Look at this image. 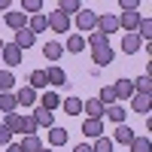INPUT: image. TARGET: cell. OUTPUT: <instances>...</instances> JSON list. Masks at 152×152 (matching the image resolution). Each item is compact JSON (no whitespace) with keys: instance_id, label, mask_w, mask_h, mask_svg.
Listing matches in <instances>:
<instances>
[{"instance_id":"cell-24","label":"cell","mask_w":152,"mask_h":152,"mask_svg":"<svg viewBox=\"0 0 152 152\" xmlns=\"http://www.w3.org/2000/svg\"><path fill=\"white\" fill-rule=\"evenodd\" d=\"M107 40H110L107 34H100V31H88V40H85V46H91V49H100V46H110Z\"/></svg>"},{"instance_id":"cell-30","label":"cell","mask_w":152,"mask_h":152,"mask_svg":"<svg viewBox=\"0 0 152 152\" xmlns=\"http://www.w3.org/2000/svg\"><path fill=\"white\" fill-rule=\"evenodd\" d=\"M49 143L52 146H64L67 143V131L64 128H49Z\"/></svg>"},{"instance_id":"cell-20","label":"cell","mask_w":152,"mask_h":152,"mask_svg":"<svg viewBox=\"0 0 152 152\" xmlns=\"http://www.w3.org/2000/svg\"><path fill=\"white\" fill-rule=\"evenodd\" d=\"M131 82H134V91H140V94L152 91V73H143V76H137V79H131Z\"/></svg>"},{"instance_id":"cell-28","label":"cell","mask_w":152,"mask_h":152,"mask_svg":"<svg viewBox=\"0 0 152 152\" xmlns=\"http://www.w3.org/2000/svg\"><path fill=\"white\" fill-rule=\"evenodd\" d=\"M28 79H31V88H34V91H40V88H46V85H49V79H46V70H34V73L28 76Z\"/></svg>"},{"instance_id":"cell-43","label":"cell","mask_w":152,"mask_h":152,"mask_svg":"<svg viewBox=\"0 0 152 152\" xmlns=\"http://www.w3.org/2000/svg\"><path fill=\"white\" fill-rule=\"evenodd\" d=\"M6 152H21V146H18V143H9V146H6Z\"/></svg>"},{"instance_id":"cell-3","label":"cell","mask_w":152,"mask_h":152,"mask_svg":"<svg viewBox=\"0 0 152 152\" xmlns=\"http://www.w3.org/2000/svg\"><path fill=\"white\" fill-rule=\"evenodd\" d=\"M131 110H134V113H143V116H149V110H152V94L134 91V94H131Z\"/></svg>"},{"instance_id":"cell-11","label":"cell","mask_w":152,"mask_h":152,"mask_svg":"<svg viewBox=\"0 0 152 152\" xmlns=\"http://www.w3.org/2000/svg\"><path fill=\"white\" fill-rule=\"evenodd\" d=\"M113 55H116V52H113L110 46H100V49H91V61H94L97 67H107L110 61H113Z\"/></svg>"},{"instance_id":"cell-19","label":"cell","mask_w":152,"mask_h":152,"mask_svg":"<svg viewBox=\"0 0 152 152\" xmlns=\"http://www.w3.org/2000/svg\"><path fill=\"white\" fill-rule=\"evenodd\" d=\"M46 79H49V85H67V73L61 67H49L46 70Z\"/></svg>"},{"instance_id":"cell-42","label":"cell","mask_w":152,"mask_h":152,"mask_svg":"<svg viewBox=\"0 0 152 152\" xmlns=\"http://www.w3.org/2000/svg\"><path fill=\"white\" fill-rule=\"evenodd\" d=\"M12 9V0H0V12H9Z\"/></svg>"},{"instance_id":"cell-40","label":"cell","mask_w":152,"mask_h":152,"mask_svg":"<svg viewBox=\"0 0 152 152\" xmlns=\"http://www.w3.org/2000/svg\"><path fill=\"white\" fill-rule=\"evenodd\" d=\"M119 6L125 12H137V6H140V0H119Z\"/></svg>"},{"instance_id":"cell-45","label":"cell","mask_w":152,"mask_h":152,"mask_svg":"<svg viewBox=\"0 0 152 152\" xmlns=\"http://www.w3.org/2000/svg\"><path fill=\"white\" fill-rule=\"evenodd\" d=\"M0 49H3V40H0Z\"/></svg>"},{"instance_id":"cell-18","label":"cell","mask_w":152,"mask_h":152,"mask_svg":"<svg viewBox=\"0 0 152 152\" xmlns=\"http://www.w3.org/2000/svg\"><path fill=\"white\" fill-rule=\"evenodd\" d=\"M104 116H107L113 125H122V122H125V107H119V104H110V107L104 110Z\"/></svg>"},{"instance_id":"cell-39","label":"cell","mask_w":152,"mask_h":152,"mask_svg":"<svg viewBox=\"0 0 152 152\" xmlns=\"http://www.w3.org/2000/svg\"><path fill=\"white\" fill-rule=\"evenodd\" d=\"M9 143H12V131L6 125H0V146H9Z\"/></svg>"},{"instance_id":"cell-35","label":"cell","mask_w":152,"mask_h":152,"mask_svg":"<svg viewBox=\"0 0 152 152\" xmlns=\"http://www.w3.org/2000/svg\"><path fill=\"white\" fill-rule=\"evenodd\" d=\"M12 85H15L12 70H0V91H12Z\"/></svg>"},{"instance_id":"cell-31","label":"cell","mask_w":152,"mask_h":152,"mask_svg":"<svg viewBox=\"0 0 152 152\" xmlns=\"http://www.w3.org/2000/svg\"><path fill=\"white\" fill-rule=\"evenodd\" d=\"M3 125H6V128H9L12 134H21V116H18V113H6Z\"/></svg>"},{"instance_id":"cell-21","label":"cell","mask_w":152,"mask_h":152,"mask_svg":"<svg viewBox=\"0 0 152 152\" xmlns=\"http://www.w3.org/2000/svg\"><path fill=\"white\" fill-rule=\"evenodd\" d=\"M18 146H21V152H40V149H43V143H40V137H37V134H24V140H21Z\"/></svg>"},{"instance_id":"cell-1","label":"cell","mask_w":152,"mask_h":152,"mask_svg":"<svg viewBox=\"0 0 152 152\" xmlns=\"http://www.w3.org/2000/svg\"><path fill=\"white\" fill-rule=\"evenodd\" d=\"M49 28H52L55 34H67L70 31V24H73V18L67 15V12H61V9H55V12H49Z\"/></svg>"},{"instance_id":"cell-10","label":"cell","mask_w":152,"mask_h":152,"mask_svg":"<svg viewBox=\"0 0 152 152\" xmlns=\"http://www.w3.org/2000/svg\"><path fill=\"white\" fill-rule=\"evenodd\" d=\"M113 91H116V100H131V94H134V82H131V79H116Z\"/></svg>"},{"instance_id":"cell-12","label":"cell","mask_w":152,"mask_h":152,"mask_svg":"<svg viewBox=\"0 0 152 152\" xmlns=\"http://www.w3.org/2000/svg\"><path fill=\"white\" fill-rule=\"evenodd\" d=\"M34 43H37V34H34V31H28V28L15 31V46L21 49V52H24V49H31Z\"/></svg>"},{"instance_id":"cell-37","label":"cell","mask_w":152,"mask_h":152,"mask_svg":"<svg viewBox=\"0 0 152 152\" xmlns=\"http://www.w3.org/2000/svg\"><path fill=\"white\" fill-rule=\"evenodd\" d=\"M100 104H104V107H110V104H116V91H113V85H104V88H100Z\"/></svg>"},{"instance_id":"cell-38","label":"cell","mask_w":152,"mask_h":152,"mask_svg":"<svg viewBox=\"0 0 152 152\" xmlns=\"http://www.w3.org/2000/svg\"><path fill=\"white\" fill-rule=\"evenodd\" d=\"M21 134H37V122H34V116H21Z\"/></svg>"},{"instance_id":"cell-14","label":"cell","mask_w":152,"mask_h":152,"mask_svg":"<svg viewBox=\"0 0 152 152\" xmlns=\"http://www.w3.org/2000/svg\"><path fill=\"white\" fill-rule=\"evenodd\" d=\"M140 37H137V34H125L122 37V52H128V55H137V52H140Z\"/></svg>"},{"instance_id":"cell-23","label":"cell","mask_w":152,"mask_h":152,"mask_svg":"<svg viewBox=\"0 0 152 152\" xmlns=\"http://www.w3.org/2000/svg\"><path fill=\"white\" fill-rule=\"evenodd\" d=\"M15 107H18L15 94H12V91H0V110H3V113H15Z\"/></svg>"},{"instance_id":"cell-4","label":"cell","mask_w":152,"mask_h":152,"mask_svg":"<svg viewBox=\"0 0 152 152\" xmlns=\"http://www.w3.org/2000/svg\"><path fill=\"white\" fill-rule=\"evenodd\" d=\"M94 24H97V12H91V9L76 12V28L79 31H94Z\"/></svg>"},{"instance_id":"cell-36","label":"cell","mask_w":152,"mask_h":152,"mask_svg":"<svg viewBox=\"0 0 152 152\" xmlns=\"http://www.w3.org/2000/svg\"><path fill=\"white\" fill-rule=\"evenodd\" d=\"M21 12H24V15H34V12H43V0H21Z\"/></svg>"},{"instance_id":"cell-33","label":"cell","mask_w":152,"mask_h":152,"mask_svg":"<svg viewBox=\"0 0 152 152\" xmlns=\"http://www.w3.org/2000/svg\"><path fill=\"white\" fill-rule=\"evenodd\" d=\"M58 9L67 12V15H76V12L82 9V3H79V0H58Z\"/></svg>"},{"instance_id":"cell-15","label":"cell","mask_w":152,"mask_h":152,"mask_svg":"<svg viewBox=\"0 0 152 152\" xmlns=\"http://www.w3.org/2000/svg\"><path fill=\"white\" fill-rule=\"evenodd\" d=\"M137 21H140L137 12H122V15H119V28H125L128 34H134L137 31Z\"/></svg>"},{"instance_id":"cell-32","label":"cell","mask_w":152,"mask_h":152,"mask_svg":"<svg viewBox=\"0 0 152 152\" xmlns=\"http://www.w3.org/2000/svg\"><path fill=\"white\" fill-rule=\"evenodd\" d=\"M128 149H131V152H149L152 143H149V137H134V140L128 143Z\"/></svg>"},{"instance_id":"cell-29","label":"cell","mask_w":152,"mask_h":152,"mask_svg":"<svg viewBox=\"0 0 152 152\" xmlns=\"http://www.w3.org/2000/svg\"><path fill=\"white\" fill-rule=\"evenodd\" d=\"M40 107H43V110H49V113H55V110L61 107V97H58L55 91H46V94H43V104H40Z\"/></svg>"},{"instance_id":"cell-9","label":"cell","mask_w":152,"mask_h":152,"mask_svg":"<svg viewBox=\"0 0 152 152\" xmlns=\"http://www.w3.org/2000/svg\"><path fill=\"white\" fill-rule=\"evenodd\" d=\"M104 104H100V100L97 97H91V100H82V113H85V116L88 119H104Z\"/></svg>"},{"instance_id":"cell-13","label":"cell","mask_w":152,"mask_h":152,"mask_svg":"<svg viewBox=\"0 0 152 152\" xmlns=\"http://www.w3.org/2000/svg\"><path fill=\"white\" fill-rule=\"evenodd\" d=\"M46 28H49V18H46V12H34V15H28V31L40 34V31H46Z\"/></svg>"},{"instance_id":"cell-44","label":"cell","mask_w":152,"mask_h":152,"mask_svg":"<svg viewBox=\"0 0 152 152\" xmlns=\"http://www.w3.org/2000/svg\"><path fill=\"white\" fill-rule=\"evenodd\" d=\"M40 152H55V149H40Z\"/></svg>"},{"instance_id":"cell-8","label":"cell","mask_w":152,"mask_h":152,"mask_svg":"<svg viewBox=\"0 0 152 152\" xmlns=\"http://www.w3.org/2000/svg\"><path fill=\"white\" fill-rule=\"evenodd\" d=\"M3 21L9 24V28H12V31H21V28H28V15H24V12H21V9H9Z\"/></svg>"},{"instance_id":"cell-6","label":"cell","mask_w":152,"mask_h":152,"mask_svg":"<svg viewBox=\"0 0 152 152\" xmlns=\"http://www.w3.org/2000/svg\"><path fill=\"white\" fill-rule=\"evenodd\" d=\"M94 31H100V34H116L119 31V15H97V24H94Z\"/></svg>"},{"instance_id":"cell-5","label":"cell","mask_w":152,"mask_h":152,"mask_svg":"<svg viewBox=\"0 0 152 152\" xmlns=\"http://www.w3.org/2000/svg\"><path fill=\"white\" fill-rule=\"evenodd\" d=\"M82 134L88 137V140L104 137V119H85V122H82Z\"/></svg>"},{"instance_id":"cell-25","label":"cell","mask_w":152,"mask_h":152,"mask_svg":"<svg viewBox=\"0 0 152 152\" xmlns=\"http://www.w3.org/2000/svg\"><path fill=\"white\" fill-rule=\"evenodd\" d=\"M43 55H46L49 61H58L61 55H64V46H61V43H55V40H52V43H46V46H43Z\"/></svg>"},{"instance_id":"cell-41","label":"cell","mask_w":152,"mask_h":152,"mask_svg":"<svg viewBox=\"0 0 152 152\" xmlns=\"http://www.w3.org/2000/svg\"><path fill=\"white\" fill-rule=\"evenodd\" d=\"M73 152H91V143H79V146H73Z\"/></svg>"},{"instance_id":"cell-17","label":"cell","mask_w":152,"mask_h":152,"mask_svg":"<svg viewBox=\"0 0 152 152\" xmlns=\"http://www.w3.org/2000/svg\"><path fill=\"white\" fill-rule=\"evenodd\" d=\"M134 137H137V134H134V131L128 128V125L122 122V125H116V140H113V143H122V146H128V143L134 140Z\"/></svg>"},{"instance_id":"cell-16","label":"cell","mask_w":152,"mask_h":152,"mask_svg":"<svg viewBox=\"0 0 152 152\" xmlns=\"http://www.w3.org/2000/svg\"><path fill=\"white\" fill-rule=\"evenodd\" d=\"M15 100H18V104H24V107H37V91H34L31 85H24V88H18Z\"/></svg>"},{"instance_id":"cell-34","label":"cell","mask_w":152,"mask_h":152,"mask_svg":"<svg viewBox=\"0 0 152 152\" xmlns=\"http://www.w3.org/2000/svg\"><path fill=\"white\" fill-rule=\"evenodd\" d=\"M113 137H97L94 140V146H91V152H113Z\"/></svg>"},{"instance_id":"cell-26","label":"cell","mask_w":152,"mask_h":152,"mask_svg":"<svg viewBox=\"0 0 152 152\" xmlns=\"http://www.w3.org/2000/svg\"><path fill=\"white\" fill-rule=\"evenodd\" d=\"M137 37H140L143 43H149V37H152V18H140L137 21V31H134Z\"/></svg>"},{"instance_id":"cell-22","label":"cell","mask_w":152,"mask_h":152,"mask_svg":"<svg viewBox=\"0 0 152 152\" xmlns=\"http://www.w3.org/2000/svg\"><path fill=\"white\" fill-rule=\"evenodd\" d=\"M61 107H64V113H67V116H79V113H82V100L70 94L67 100H61Z\"/></svg>"},{"instance_id":"cell-2","label":"cell","mask_w":152,"mask_h":152,"mask_svg":"<svg viewBox=\"0 0 152 152\" xmlns=\"http://www.w3.org/2000/svg\"><path fill=\"white\" fill-rule=\"evenodd\" d=\"M0 61H3L6 67L21 64V49H18L15 43H3V49H0Z\"/></svg>"},{"instance_id":"cell-7","label":"cell","mask_w":152,"mask_h":152,"mask_svg":"<svg viewBox=\"0 0 152 152\" xmlns=\"http://www.w3.org/2000/svg\"><path fill=\"white\" fill-rule=\"evenodd\" d=\"M34 122H37V128H55V116L49 110H43L40 104L34 107Z\"/></svg>"},{"instance_id":"cell-27","label":"cell","mask_w":152,"mask_h":152,"mask_svg":"<svg viewBox=\"0 0 152 152\" xmlns=\"http://www.w3.org/2000/svg\"><path fill=\"white\" fill-rule=\"evenodd\" d=\"M82 49H85V37L82 34H70L67 37V52L76 55V52H82Z\"/></svg>"}]
</instances>
